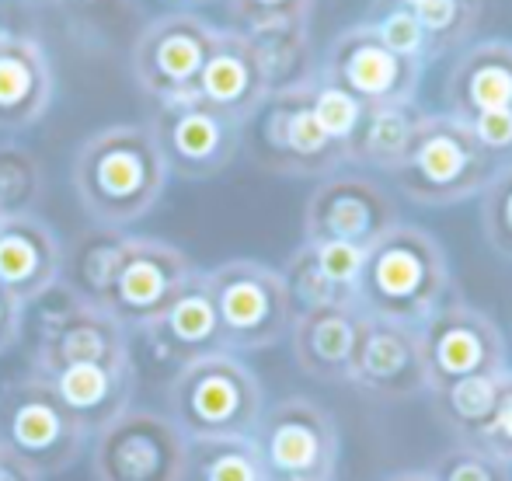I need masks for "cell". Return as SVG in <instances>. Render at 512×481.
<instances>
[{
    "instance_id": "cell-22",
    "label": "cell",
    "mask_w": 512,
    "mask_h": 481,
    "mask_svg": "<svg viewBox=\"0 0 512 481\" xmlns=\"http://www.w3.org/2000/svg\"><path fill=\"white\" fill-rule=\"evenodd\" d=\"M46 380L60 398V405L70 412V419L88 436H95L98 429L119 419L133 401V363H129V356L70 363L63 370L49 373Z\"/></svg>"
},
{
    "instance_id": "cell-18",
    "label": "cell",
    "mask_w": 512,
    "mask_h": 481,
    "mask_svg": "<svg viewBox=\"0 0 512 481\" xmlns=\"http://www.w3.org/2000/svg\"><path fill=\"white\" fill-rule=\"evenodd\" d=\"M269 81L258 53L241 28H220L196 81V98L237 126H248L269 98Z\"/></svg>"
},
{
    "instance_id": "cell-20",
    "label": "cell",
    "mask_w": 512,
    "mask_h": 481,
    "mask_svg": "<svg viewBox=\"0 0 512 481\" xmlns=\"http://www.w3.org/2000/svg\"><path fill=\"white\" fill-rule=\"evenodd\" d=\"M63 272V244L35 213L0 217V286L18 304H35L56 290Z\"/></svg>"
},
{
    "instance_id": "cell-44",
    "label": "cell",
    "mask_w": 512,
    "mask_h": 481,
    "mask_svg": "<svg viewBox=\"0 0 512 481\" xmlns=\"http://www.w3.org/2000/svg\"><path fill=\"white\" fill-rule=\"evenodd\" d=\"M168 4H178V7H196V4H206V0H168Z\"/></svg>"
},
{
    "instance_id": "cell-23",
    "label": "cell",
    "mask_w": 512,
    "mask_h": 481,
    "mask_svg": "<svg viewBox=\"0 0 512 481\" xmlns=\"http://www.w3.org/2000/svg\"><path fill=\"white\" fill-rule=\"evenodd\" d=\"M359 328H363L359 307H321V311L293 314V360L314 380H349Z\"/></svg>"
},
{
    "instance_id": "cell-11",
    "label": "cell",
    "mask_w": 512,
    "mask_h": 481,
    "mask_svg": "<svg viewBox=\"0 0 512 481\" xmlns=\"http://www.w3.org/2000/svg\"><path fill=\"white\" fill-rule=\"evenodd\" d=\"M310 81V77H307ZM307 81L279 88L255 112L258 119V161L279 175L328 178L349 164L345 147L335 143L310 112Z\"/></svg>"
},
{
    "instance_id": "cell-33",
    "label": "cell",
    "mask_w": 512,
    "mask_h": 481,
    "mask_svg": "<svg viewBox=\"0 0 512 481\" xmlns=\"http://www.w3.org/2000/svg\"><path fill=\"white\" fill-rule=\"evenodd\" d=\"M307 98H310V112H314L317 126H321L331 140L342 143V147L349 150V140L356 136L359 122H363V116H366V105L359 102L356 95H349L342 84L321 77L317 70L307 81Z\"/></svg>"
},
{
    "instance_id": "cell-24",
    "label": "cell",
    "mask_w": 512,
    "mask_h": 481,
    "mask_svg": "<svg viewBox=\"0 0 512 481\" xmlns=\"http://www.w3.org/2000/svg\"><path fill=\"white\" fill-rule=\"evenodd\" d=\"M446 102L460 119L512 112V42L488 39L464 49L446 81Z\"/></svg>"
},
{
    "instance_id": "cell-3",
    "label": "cell",
    "mask_w": 512,
    "mask_h": 481,
    "mask_svg": "<svg viewBox=\"0 0 512 481\" xmlns=\"http://www.w3.org/2000/svg\"><path fill=\"white\" fill-rule=\"evenodd\" d=\"M495 168L499 157L481 147L464 119L453 112H422L394 182L418 206H453L481 196Z\"/></svg>"
},
{
    "instance_id": "cell-14",
    "label": "cell",
    "mask_w": 512,
    "mask_h": 481,
    "mask_svg": "<svg viewBox=\"0 0 512 481\" xmlns=\"http://www.w3.org/2000/svg\"><path fill=\"white\" fill-rule=\"evenodd\" d=\"M241 129L237 122L220 116L199 98L171 102L157 109V119L150 122L161 157L168 164V175L203 182L227 168L241 147Z\"/></svg>"
},
{
    "instance_id": "cell-36",
    "label": "cell",
    "mask_w": 512,
    "mask_h": 481,
    "mask_svg": "<svg viewBox=\"0 0 512 481\" xmlns=\"http://www.w3.org/2000/svg\"><path fill=\"white\" fill-rule=\"evenodd\" d=\"M432 481H512V468L478 443L450 447L429 471Z\"/></svg>"
},
{
    "instance_id": "cell-7",
    "label": "cell",
    "mask_w": 512,
    "mask_h": 481,
    "mask_svg": "<svg viewBox=\"0 0 512 481\" xmlns=\"http://www.w3.org/2000/svg\"><path fill=\"white\" fill-rule=\"evenodd\" d=\"M220 28L196 11H171L150 21L133 42L129 70L143 95L157 105L196 98V81Z\"/></svg>"
},
{
    "instance_id": "cell-31",
    "label": "cell",
    "mask_w": 512,
    "mask_h": 481,
    "mask_svg": "<svg viewBox=\"0 0 512 481\" xmlns=\"http://www.w3.org/2000/svg\"><path fill=\"white\" fill-rule=\"evenodd\" d=\"M411 11H415L418 25L429 39V53L436 60L471 39L481 18V0H422Z\"/></svg>"
},
{
    "instance_id": "cell-29",
    "label": "cell",
    "mask_w": 512,
    "mask_h": 481,
    "mask_svg": "<svg viewBox=\"0 0 512 481\" xmlns=\"http://www.w3.org/2000/svg\"><path fill=\"white\" fill-rule=\"evenodd\" d=\"M182 481H272L251 436L189 440Z\"/></svg>"
},
{
    "instance_id": "cell-15",
    "label": "cell",
    "mask_w": 512,
    "mask_h": 481,
    "mask_svg": "<svg viewBox=\"0 0 512 481\" xmlns=\"http://www.w3.org/2000/svg\"><path fill=\"white\" fill-rule=\"evenodd\" d=\"M394 224H398V206L377 182L338 171L321 178L304 210L307 241H349L356 248H370Z\"/></svg>"
},
{
    "instance_id": "cell-13",
    "label": "cell",
    "mask_w": 512,
    "mask_h": 481,
    "mask_svg": "<svg viewBox=\"0 0 512 481\" xmlns=\"http://www.w3.org/2000/svg\"><path fill=\"white\" fill-rule=\"evenodd\" d=\"M317 74L342 84L366 109L415 102L422 63L391 53L370 25H352L328 46Z\"/></svg>"
},
{
    "instance_id": "cell-16",
    "label": "cell",
    "mask_w": 512,
    "mask_h": 481,
    "mask_svg": "<svg viewBox=\"0 0 512 481\" xmlns=\"http://www.w3.org/2000/svg\"><path fill=\"white\" fill-rule=\"evenodd\" d=\"M345 384L373 398H411L425 391V366L418 349V328L391 318L363 314L356 356Z\"/></svg>"
},
{
    "instance_id": "cell-34",
    "label": "cell",
    "mask_w": 512,
    "mask_h": 481,
    "mask_svg": "<svg viewBox=\"0 0 512 481\" xmlns=\"http://www.w3.org/2000/svg\"><path fill=\"white\" fill-rule=\"evenodd\" d=\"M366 25L373 28V32L380 35V42H384L391 53L405 56V60H415V63H429L432 53H429V39H425L422 25H418L415 11L405 4H398V0H380L377 4V14H373V21H366Z\"/></svg>"
},
{
    "instance_id": "cell-30",
    "label": "cell",
    "mask_w": 512,
    "mask_h": 481,
    "mask_svg": "<svg viewBox=\"0 0 512 481\" xmlns=\"http://www.w3.org/2000/svg\"><path fill=\"white\" fill-rule=\"evenodd\" d=\"M279 276H283V286H286V293H290L293 314L321 311V307H359L356 293L331 283V279L324 276V269L314 258V248H310L307 241L286 258V269L279 272Z\"/></svg>"
},
{
    "instance_id": "cell-43",
    "label": "cell",
    "mask_w": 512,
    "mask_h": 481,
    "mask_svg": "<svg viewBox=\"0 0 512 481\" xmlns=\"http://www.w3.org/2000/svg\"><path fill=\"white\" fill-rule=\"evenodd\" d=\"M21 4H28V7H56V4H63V0H21Z\"/></svg>"
},
{
    "instance_id": "cell-41",
    "label": "cell",
    "mask_w": 512,
    "mask_h": 481,
    "mask_svg": "<svg viewBox=\"0 0 512 481\" xmlns=\"http://www.w3.org/2000/svg\"><path fill=\"white\" fill-rule=\"evenodd\" d=\"M0 481H42V475L28 468L25 461H18V457L0 450Z\"/></svg>"
},
{
    "instance_id": "cell-27",
    "label": "cell",
    "mask_w": 512,
    "mask_h": 481,
    "mask_svg": "<svg viewBox=\"0 0 512 481\" xmlns=\"http://www.w3.org/2000/svg\"><path fill=\"white\" fill-rule=\"evenodd\" d=\"M129 234L112 231V227H98L91 234H81L74 241V248H63V272L60 283L70 297L84 300V304H105V290L108 279L115 272V262L122 255V244H126Z\"/></svg>"
},
{
    "instance_id": "cell-5",
    "label": "cell",
    "mask_w": 512,
    "mask_h": 481,
    "mask_svg": "<svg viewBox=\"0 0 512 481\" xmlns=\"http://www.w3.org/2000/svg\"><path fill=\"white\" fill-rule=\"evenodd\" d=\"M84 440L88 433L70 419L46 377L28 370L0 391V450L42 478L67 471L81 457Z\"/></svg>"
},
{
    "instance_id": "cell-4",
    "label": "cell",
    "mask_w": 512,
    "mask_h": 481,
    "mask_svg": "<svg viewBox=\"0 0 512 481\" xmlns=\"http://www.w3.org/2000/svg\"><path fill=\"white\" fill-rule=\"evenodd\" d=\"M262 412V384L230 349L178 366L168 384V419L185 440L251 436Z\"/></svg>"
},
{
    "instance_id": "cell-10",
    "label": "cell",
    "mask_w": 512,
    "mask_h": 481,
    "mask_svg": "<svg viewBox=\"0 0 512 481\" xmlns=\"http://www.w3.org/2000/svg\"><path fill=\"white\" fill-rule=\"evenodd\" d=\"M185 440L168 415L126 408L95 433L91 471L95 481H182Z\"/></svg>"
},
{
    "instance_id": "cell-9",
    "label": "cell",
    "mask_w": 512,
    "mask_h": 481,
    "mask_svg": "<svg viewBox=\"0 0 512 481\" xmlns=\"http://www.w3.org/2000/svg\"><path fill=\"white\" fill-rule=\"evenodd\" d=\"M418 349L425 366V391L478 373L506 370V342L499 325L467 300H443L436 314L418 325Z\"/></svg>"
},
{
    "instance_id": "cell-2",
    "label": "cell",
    "mask_w": 512,
    "mask_h": 481,
    "mask_svg": "<svg viewBox=\"0 0 512 481\" xmlns=\"http://www.w3.org/2000/svg\"><path fill=\"white\" fill-rule=\"evenodd\" d=\"M450 293V265L443 244L429 231L394 224L366 248L356 297L359 311L370 318H391L422 325Z\"/></svg>"
},
{
    "instance_id": "cell-8",
    "label": "cell",
    "mask_w": 512,
    "mask_h": 481,
    "mask_svg": "<svg viewBox=\"0 0 512 481\" xmlns=\"http://www.w3.org/2000/svg\"><path fill=\"white\" fill-rule=\"evenodd\" d=\"M272 481H331L338 468L335 419L310 398H286L265 408L255 433Z\"/></svg>"
},
{
    "instance_id": "cell-37",
    "label": "cell",
    "mask_w": 512,
    "mask_h": 481,
    "mask_svg": "<svg viewBox=\"0 0 512 481\" xmlns=\"http://www.w3.org/2000/svg\"><path fill=\"white\" fill-rule=\"evenodd\" d=\"M307 244L314 248V258L324 269V276H328L331 283L356 293L366 248H356V244H349V241H307Z\"/></svg>"
},
{
    "instance_id": "cell-45",
    "label": "cell",
    "mask_w": 512,
    "mask_h": 481,
    "mask_svg": "<svg viewBox=\"0 0 512 481\" xmlns=\"http://www.w3.org/2000/svg\"><path fill=\"white\" fill-rule=\"evenodd\" d=\"M398 4H405V7H418L422 0H398Z\"/></svg>"
},
{
    "instance_id": "cell-28",
    "label": "cell",
    "mask_w": 512,
    "mask_h": 481,
    "mask_svg": "<svg viewBox=\"0 0 512 481\" xmlns=\"http://www.w3.org/2000/svg\"><path fill=\"white\" fill-rule=\"evenodd\" d=\"M506 373V370H502ZM502 373H478L432 391V412L460 443H478L499 405Z\"/></svg>"
},
{
    "instance_id": "cell-42",
    "label": "cell",
    "mask_w": 512,
    "mask_h": 481,
    "mask_svg": "<svg viewBox=\"0 0 512 481\" xmlns=\"http://www.w3.org/2000/svg\"><path fill=\"white\" fill-rule=\"evenodd\" d=\"M387 481H432L429 471H398V475H391Z\"/></svg>"
},
{
    "instance_id": "cell-39",
    "label": "cell",
    "mask_w": 512,
    "mask_h": 481,
    "mask_svg": "<svg viewBox=\"0 0 512 481\" xmlns=\"http://www.w3.org/2000/svg\"><path fill=\"white\" fill-rule=\"evenodd\" d=\"M478 447H485L488 454H495L512 468V370L502 373L499 405H495V415L488 422L485 436L478 440Z\"/></svg>"
},
{
    "instance_id": "cell-40",
    "label": "cell",
    "mask_w": 512,
    "mask_h": 481,
    "mask_svg": "<svg viewBox=\"0 0 512 481\" xmlns=\"http://www.w3.org/2000/svg\"><path fill=\"white\" fill-rule=\"evenodd\" d=\"M21 311H25V304H18V300H14L4 286H0V353H7V349L18 342Z\"/></svg>"
},
{
    "instance_id": "cell-38",
    "label": "cell",
    "mask_w": 512,
    "mask_h": 481,
    "mask_svg": "<svg viewBox=\"0 0 512 481\" xmlns=\"http://www.w3.org/2000/svg\"><path fill=\"white\" fill-rule=\"evenodd\" d=\"M317 0H227V11L234 18V28L262 25V21L283 18H310Z\"/></svg>"
},
{
    "instance_id": "cell-32",
    "label": "cell",
    "mask_w": 512,
    "mask_h": 481,
    "mask_svg": "<svg viewBox=\"0 0 512 481\" xmlns=\"http://www.w3.org/2000/svg\"><path fill=\"white\" fill-rule=\"evenodd\" d=\"M42 196V164L18 143H0V217L32 213Z\"/></svg>"
},
{
    "instance_id": "cell-1",
    "label": "cell",
    "mask_w": 512,
    "mask_h": 481,
    "mask_svg": "<svg viewBox=\"0 0 512 481\" xmlns=\"http://www.w3.org/2000/svg\"><path fill=\"white\" fill-rule=\"evenodd\" d=\"M70 178L84 213L98 227L122 231L154 210L171 175L150 126L122 122L81 143Z\"/></svg>"
},
{
    "instance_id": "cell-26",
    "label": "cell",
    "mask_w": 512,
    "mask_h": 481,
    "mask_svg": "<svg viewBox=\"0 0 512 481\" xmlns=\"http://www.w3.org/2000/svg\"><path fill=\"white\" fill-rule=\"evenodd\" d=\"M418 119H422V109L415 102L366 109L356 136L349 140V150H345L349 164H366V168H380L394 175L398 164L405 161Z\"/></svg>"
},
{
    "instance_id": "cell-17",
    "label": "cell",
    "mask_w": 512,
    "mask_h": 481,
    "mask_svg": "<svg viewBox=\"0 0 512 481\" xmlns=\"http://www.w3.org/2000/svg\"><path fill=\"white\" fill-rule=\"evenodd\" d=\"M122 356H129L126 328L105 307L84 304V300L70 297L67 307L46 314V321H42L39 342H35V356H32V373L49 377V373L63 370L70 363L122 360Z\"/></svg>"
},
{
    "instance_id": "cell-21",
    "label": "cell",
    "mask_w": 512,
    "mask_h": 481,
    "mask_svg": "<svg viewBox=\"0 0 512 481\" xmlns=\"http://www.w3.org/2000/svg\"><path fill=\"white\" fill-rule=\"evenodd\" d=\"M53 63L39 39L0 28V133L35 126L53 105Z\"/></svg>"
},
{
    "instance_id": "cell-12",
    "label": "cell",
    "mask_w": 512,
    "mask_h": 481,
    "mask_svg": "<svg viewBox=\"0 0 512 481\" xmlns=\"http://www.w3.org/2000/svg\"><path fill=\"white\" fill-rule=\"evenodd\" d=\"M192 272L196 265L189 255L171 248L168 241L126 238L102 307L122 328H143L175 300Z\"/></svg>"
},
{
    "instance_id": "cell-19",
    "label": "cell",
    "mask_w": 512,
    "mask_h": 481,
    "mask_svg": "<svg viewBox=\"0 0 512 481\" xmlns=\"http://www.w3.org/2000/svg\"><path fill=\"white\" fill-rule=\"evenodd\" d=\"M140 332L147 335L157 360L175 366L223 353L227 342H223L220 318H216L213 297H209L206 272H192L189 283L175 293V300L150 325H143Z\"/></svg>"
},
{
    "instance_id": "cell-6",
    "label": "cell",
    "mask_w": 512,
    "mask_h": 481,
    "mask_svg": "<svg viewBox=\"0 0 512 481\" xmlns=\"http://www.w3.org/2000/svg\"><path fill=\"white\" fill-rule=\"evenodd\" d=\"M206 283L230 353L269 349L290 335L293 304L276 269L251 258H234L209 269Z\"/></svg>"
},
{
    "instance_id": "cell-35",
    "label": "cell",
    "mask_w": 512,
    "mask_h": 481,
    "mask_svg": "<svg viewBox=\"0 0 512 481\" xmlns=\"http://www.w3.org/2000/svg\"><path fill=\"white\" fill-rule=\"evenodd\" d=\"M481 227L495 255L512 258V161L499 164L481 189Z\"/></svg>"
},
{
    "instance_id": "cell-25",
    "label": "cell",
    "mask_w": 512,
    "mask_h": 481,
    "mask_svg": "<svg viewBox=\"0 0 512 481\" xmlns=\"http://www.w3.org/2000/svg\"><path fill=\"white\" fill-rule=\"evenodd\" d=\"M310 18H283V21H262V25L241 28L244 39L258 53L265 70L269 91L293 88L314 77L310 67Z\"/></svg>"
}]
</instances>
